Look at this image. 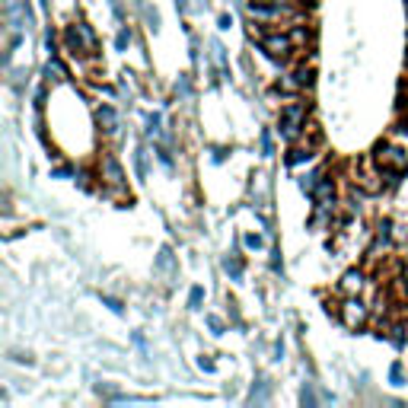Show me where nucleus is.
<instances>
[{
  "label": "nucleus",
  "instance_id": "ddd939ff",
  "mask_svg": "<svg viewBox=\"0 0 408 408\" xmlns=\"http://www.w3.org/2000/svg\"><path fill=\"white\" fill-rule=\"evenodd\" d=\"M246 246H249V249H258V246H262V236H246Z\"/></svg>",
  "mask_w": 408,
  "mask_h": 408
},
{
  "label": "nucleus",
  "instance_id": "6e6552de",
  "mask_svg": "<svg viewBox=\"0 0 408 408\" xmlns=\"http://www.w3.org/2000/svg\"><path fill=\"white\" fill-rule=\"evenodd\" d=\"M48 77H51V80H67L64 64H58V61H48Z\"/></svg>",
  "mask_w": 408,
  "mask_h": 408
},
{
  "label": "nucleus",
  "instance_id": "423d86ee",
  "mask_svg": "<svg viewBox=\"0 0 408 408\" xmlns=\"http://www.w3.org/2000/svg\"><path fill=\"white\" fill-rule=\"evenodd\" d=\"M96 115H99V125H106L108 134H118V115L112 112V106H102Z\"/></svg>",
  "mask_w": 408,
  "mask_h": 408
},
{
  "label": "nucleus",
  "instance_id": "0eeeda50",
  "mask_svg": "<svg viewBox=\"0 0 408 408\" xmlns=\"http://www.w3.org/2000/svg\"><path fill=\"white\" fill-rule=\"evenodd\" d=\"M309 157H313L309 147H293L291 157H287V163H291V166H300V163H309Z\"/></svg>",
  "mask_w": 408,
  "mask_h": 408
},
{
  "label": "nucleus",
  "instance_id": "f8f14e48",
  "mask_svg": "<svg viewBox=\"0 0 408 408\" xmlns=\"http://www.w3.org/2000/svg\"><path fill=\"white\" fill-rule=\"evenodd\" d=\"M128 42H131V32H118V48H128Z\"/></svg>",
  "mask_w": 408,
  "mask_h": 408
},
{
  "label": "nucleus",
  "instance_id": "4468645a",
  "mask_svg": "<svg viewBox=\"0 0 408 408\" xmlns=\"http://www.w3.org/2000/svg\"><path fill=\"white\" fill-rule=\"evenodd\" d=\"M392 380H396V383H402V367L399 364L392 367Z\"/></svg>",
  "mask_w": 408,
  "mask_h": 408
},
{
  "label": "nucleus",
  "instance_id": "39448f33",
  "mask_svg": "<svg viewBox=\"0 0 408 408\" xmlns=\"http://www.w3.org/2000/svg\"><path fill=\"white\" fill-rule=\"evenodd\" d=\"M102 173L108 175L112 185H122V179H125V175H122V166L115 163V157H102Z\"/></svg>",
  "mask_w": 408,
  "mask_h": 408
},
{
  "label": "nucleus",
  "instance_id": "9d476101",
  "mask_svg": "<svg viewBox=\"0 0 408 408\" xmlns=\"http://www.w3.org/2000/svg\"><path fill=\"white\" fill-rule=\"evenodd\" d=\"M392 342L396 348H405V325H392Z\"/></svg>",
  "mask_w": 408,
  "mask_h": 408
},
{
  "label": "nucleus",
  "instance_id": "f257e3e1",
  "mask_svg": "<svg viewBox=\"0 0 408 408\" xmlns=\"http://www.w3.org/2000/svg\"><path fill=\"white\" fill-rule=\"evenodd\" d=\"M262 51H265L268 58H287L293 51V42H291V35H284V32H271L262 39Z\"/></svg>",
  "mask_w": 408,
  "mask_h": 408
},
{
  "label": "nucleus",
  "instance_id": "7ed1b4c3",
  "mask_svg": "<svg viewBox=\"0 0 408 408\" xmlns=\"http://www.w3.org/2000/svg\"><path fill=\"white\" fill-rule=\"evenodd\" d=\"M376 159L383 163V166H389V169H399V173H405L408 169V157H405V150L402 147H376Z\"/></svg>",
  "mask_w": 408,
  "mask_h": 408
},
{
  "label": "nucleus",
  "instance_id": "1a4fd4ad",
  "mask_svg": "<svg viewBox=\"0 0 408 408\" xmlns=\"http://www.w3.org/2000/svg\"><path fill=\"white\" fill-rule=\"evenodd\" d=\"M291 42H293V45L309 42V29H307V26H297V29H293V32H291Z\"/></svg>",
  "mask_w": 408,
  "mask_h": 408
},
{
  "label": "nucleus",
  "instance_id": "9b49d317",
  "mask_svg": "<svg viewBox=\"0 0 408 408\" xmlns=\"http://www.w3.org/2000/svg\"><path fill=\"white\" fill-rule=\"evenodd\" d=\"M201 300H204V291H201V287H195V291H192V300H188V303H192V307H198Z\"/></svg>",
  "mask_w": 408,
  "mask_h": 408
},
{
  "label": "nucleus",
  "instance_id": "20e7f679",
  "mask_svg": "<svg viewBox=\"0 0 408 408\" xmlns=\"http://www.w3.org/2000/svg\"><path fill=\"white\" fill-rule=\"evenodd\" d=\"M360 291H364V271H348V275L342 278V293L358 297Z\"/></svg>",
  "mask_w": 408,
  "mask_h": 408
},
{
  "label": "nucleus",
  "instance_id": "f03ea898",
  "mask_svg": "<svg viewBox=\"0 0 408 408\" xmlns=\"http://www.w3.org/2000/svg\"><path fill=\"white\" fill-rule=\"evenodd\" d=\"M367 316H370V309L364 307V303L358 300V297H348L342 307V322L348 325V329H358V325L367 322Z\"/></svg>",
  "mask_w": 408,
  "mask_h": 408
}]
</instances>
